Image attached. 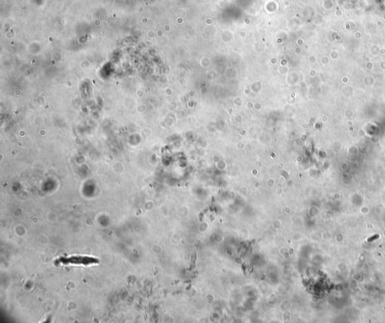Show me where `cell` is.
Wrapping results in <instances>:
<instances>
[{
	"label": "cell",
	"instance_id": "obj_1",
	"mask_svg": "<svg viewBox=\"0 0 385 323\" xmlns=\"http://www.w3.org/2000/svg\"><path fill=\"white\" fill-rule=\"evenodd\" d=\"M60 263L63 264H75V265L88 266L90 264L98 263L97 258L81 255H72V256L64 257L59 259Z\"/></svg>",
	"mask_w": 385,
	"mask_h": 323
}]
</instances>
